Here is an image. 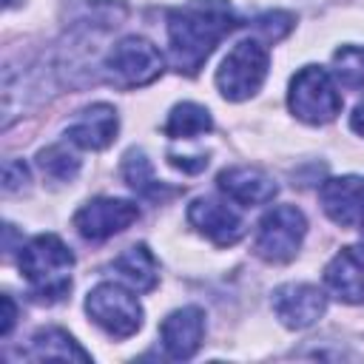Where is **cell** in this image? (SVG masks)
<instances>
[{"label": "cell", "mask_w": 364, "mask_h": 364, "mask_svg": "<svg viewBox=\"0 0 364 364\" xmlns=\"http://www.w3.org/2000/svg\"><path fill=\"white\" fill-rule=\"evenodd\" d=\"M168 51L179 74L193 77L210 51L228 37L239 20L228 0H191L168 11Z\"/></svg>", "instance_id": "1"}, {"label": "cell", "mask_w": 364, "mask_h": 364, "mask_svg": "<svg viewBox=\"0 0 364 364\" xmlns=\"http://www.w3.org/2000/svg\"><path fill=\"white\" fill-rule=\"evenodd\" d=\"M74 253L54 233L34 236L20 247V273L40 301H60L71 290Z\"/></svg>", "instance_id": "2"}, {"label": "cell", "mask_w": 364, "mask_h": 364, "mask_svg": "<svg viewBox=\"0 0 364 364\" xmlns=\"http://www.w3.org/2000/svg\"><path fill=\"white\" fill-rule=\"evenodd\" d=\"M162 65H165V60H162L159 48L151 40L131 34V37H122L108 51V57L102 63V71H105V80L114 88L131 91V88L154 82L162 74Z\"/></svg>", "instance_id": "3"}, {"label": "cell", "mask_w": 364, "mask_h": 364, "mask_svg": "<svg viewBox=\"0 0 364 364\" xmlns=\"http://www.w3.org/2000/svg\"><path fill=\"white\" fill-rule=\"evenodd\" d=\"M270 54L259 40H239L216 71V88L225 100L239 102L253 97L267 77Z\"/></svg>", "instance_id": "4"}, {"label": "cell", "mask_w": 364, "mask_h": 364, "mask_svg": "<svg viewBox=\"0 0 364 364\" xmlns=\"http://www.w3.org/2000/svg\"><path fill=\"white\" fill-rule=\"evenodd\" d=\"M290 111L310 125H324L336 119L341 111V94L333 82V74L318 65H304L293 80H290V94H287Z\"/></svg>", "instance_id": "5"}, {"label": "cell", "mask_w": 364, "mask_h": 364, "mask_svg": "<svg viewBox=\"0 0 364 364\" xmlns=\"http://www.w3.org/2000/svg\"><path fill=\"white\" fill-rule=\"evenodd\" d=\"M85 313L111 338H128L142 327V304L131 290L114 282H102L88 293Z\"/></svg>", "instance_id": "6"}, {"label": "cell", "mask_w": 364, "mask_h": 364, "mask_svg": "<svg viewBox=\"0 0 364 364\" xmlns=\"http://www.w3.org/2000/svg\"><path fill=\"white\" fill-rule=\"evenodd\" d=\"M304 233H307L304 213L296 205H276L259 222V230H256V253L264 262H273V264L290 262L299 253Z\"/></svg>", "instance_id": "7"}, {"label": "cell", "mask_w": 364, "mask_h": 364, "mask_svg": "<svg viewBox=\"0 0 364 364\" xmlns=\"http://www.w3.org/2000/svg\"><path fill=\"white\" fill-rule=\"evenodd\" d=\"M136 219H139V208L134 202L114 199V196H100V199L85 202L74 213V228L88 242H105V239L122 233Z\"/></svg>", "instance_id": "8"}, {"label": "cell", "mask_w": 364, "mask_h": 364, "mask_svg": "<svg viewBox=\"0 0 364 364\" xmlns=\"http://www.w3.org/2000/svg\"><path fill=\"white\" fill-rule=\"evenodd\" d=\"M324 310H327V296L316 284L293 282L273 290V313L290 330H304L316 324L324 316Z\"/></svg>", "instance_id": "9"}, {"label": "cell", "mask_w": 364, "mask_h": 364, "mask_svg": "<svg viewBox=\"0 0 364 364\" xmlns=\"http://www.w3.org/2000/svg\"><path fill=\"white\" fill-rule=\"evenodd\" d=\"M188 222L219 247H230L245 236V222L239 219V213L228 202L213 196L193 199L188 205Z\"/></svg>", "instance_id": "10"}, {"label": "cell", "mask_w": 364, "mask_h": 364, "mask_svg": "<svg viewBox=\"0 0 364 364\" xmlns=\"http://www.w3.org/2000/svg\"><path fill=\"white\" fill-rule=\"evenodd\" d=\"M324 213L341 228L364 225V176H333L318 188Z\"/></svg>", "instance_id": "11"}, {"label": "cell", "mask_w": 364, "mask_h": 364, "mask_svg": "<svg viewBox=\"0 0 364 364\" xmlns=\"http://www.w3.org/2000/svg\"><path fill=\"white\" fill-rule=\"evenodd\" d=\"M202 336H205V313L199 307H179L168 313L165 321L159 324L162 350L173 361L191 358L199 350Z\"/></svg>", "instance_id": "12"}, {"label": "cell", "mask_w": 364, "mask_h": 364, "mask_svg": "<svg viewBox=\"0 0 364 364\" xmlns=\"http://www.w3.org/2000/svg\"><path fill=\"white\" fill-rule=\"evenodd\" d=\"M117 128H119V117L114 105L94 102L85 111H80V117L65 128V139L85 151H102L114 142Z\"/></svg>", "instance_id": "13"}, {"label": "cell", "mask_w": 364, "mask_h": 364, "mask_svg": "<svg viewBox=\"0 0 364 364\" xmlns=\"http://www.w3.org/2000/svg\"><path fill=\"white\" fill-rule=\"evenodd\" d=\"M327 287L347 304H364V245L341 247L324 267Z\"/></svg>", "instance_id": "14"}, {"label": "cell", "mask_w": 364, "mask_h": 364, "mask_svg": "<svg viewBox=\"0 0 364 364\" xmlns=\"http://www.w3.org/2000/svg\"><path fill=\"white\" fill-rule=\"evenodd\" d=\"M219 191L228 199H233L245 208H253V205L273 202L279 188L264 171L250 168V165H236V168H225L219 173Z\"/></svg>", "instance_id": "15"}, {"label": "cell", "mask_w": 364, "mask_h": 364, "mask_svg": "<svg viewBox=\"0 0 364 364\" xmlns=\"http://www.w3.org/2000/svg\"><path fill=\"white\" fill-rule=\"evenodd\" d=\"M114 270L119 273L122 282H128L134 290L139 293H148L156 287V259L154 253L148 250V245H131L128 250H122L117 259H114Z\"/></svg>", "instance_id": "16"}, {"label": "cell", "mask_w": 364, "mask_h": 364, "mask_svg": "<svg viewBox=\"0 0 364 364\" xmlns=\"http://www.w3.org/2000/svg\"><path fill=\"white\" fill-rule=\"evenodd\" d=\"M122 176L128 182V188L134 193L145 196V199H159L162 202V199H168V196L176 193L173 188H168L165 182H159L154 176V168H151V162H148V156H145L142 148H131L122 156Z\"/></svg>", "instance_id": "17"}, {"label": "cell", "mask_w": 364, "mask_h": 364, "mask_svg": "<svg viewBox=\"0 0 364 364\" xmlns=\"http://www.w3.org/2000/svg\"><path fill=\"white\" fill-rule=\"evenodd\" d=\"M28 358H60V361H68V358H77V361H88L91 355L60 327H43L31 336V344H28Z\"/></svg>", "instance_id": "18"}, {"label": "cell", "mask_w": 364, "mask_h": 364, "mask_svg": "<svg viewBox=\"0 0 364 364\" xmlns=\"http://www.w3.org/2000/svg\"><path fill=\"white\" fill-rule=\"evenodd\" d=\"M213 128L210 111L196 105V102H179L171 108L168 122H165V136L171 139H193L199 134H208Z\"/></svg>", "instance_id": "19"}, {"label": "cell", "mask_w": 364, "mask_h": 364, "mask_svg": "<svg viewBox=\"0 0 364 364\" xmlns=\"http://www.w3.org/2000/svg\"><path fill=\"white\" fill-rule=\"evenodd\" d=\"M333 77L347 88H364V46H341L333 54Z\"/></svg>", "instance_id": "20"}, {"label": "cell", "mask_w": 364, "mask_h": 364, "mask_svg": "<svg viewBox=\"0 0 364 364\" xmlns=\"http://www.w3.org/2000/svg\"><path fill=\"white\" fill-rule=\"evenodd\" d=\"M37 165L48 179H57V182H71L80 171V159L74 154H68V148H63V145L43 148L37 154Z\"/></svg>", "instance_id": "21"}, {"label": "cell", "mask_w": 364, "mask_h": 364, "mask_svg": "<svg viewBox=\"0 0 364 364\" xmlns=\"http://www.w3.org/2000/svg\"><path fill=\"white\" fill-rule=\"evenodd\" d=\"M293 23H296V17H293L290 11H264V14H259V17L253 20V28H256L259 34H264L267 40L276 43V40H282V37L290 34Z\"/></svg>", "instance_id": "22"}, {"label": "cell", "mask_w": 364, "mask_h": 364, "mask_svg": "<svg viewBox=\"0 0 364 364\" xmlns=\"http://www.w3.org/2000/svg\"><path fill=\"white\" fill-rule=\"evenodd\" d=\"M26 182H28V168H26V162L9 159V162L3 165V188H6V193H14V191L23 188Z\"/></svg>", "instance_id": "23"}, {"label": "cell", "mask_w": 364, "mask_h": 364, "mask_svg": "<svg viewBox=\"0 0 364 364\" xmlns=\"http://www.w3.org/2000/svg\"><path fill=\"white\" fill-rule=\"evenodd\" d=\"M3 324H0V333L3 336H9L11 333V327H14V316H17V310H14V301H11V296L9 293H3Z\"/></svg>", "instance_id": "24"}, {"label": "cell", "mask_w": 364, "mask_h": 364, "mask_svg": "<svg viewBox=\"0 0 364 364\" xmlns=\"http://www.w3.org/2000/svg\"><path fill=\"white\" fill-rule=\"evenodd\" d=\"M350 128H353L355 134H361V136H364V102L353 111V117H350Z\"/></svg>", "instance_id": "25"}, {"label": "cell", "mask_w": 364, "mask_h": 364, "mask_svg": "<svg viewBox=\"0 0 364 364\" xmlns=\"http://www.w3.org/2000/svg\"><path fill=\"white\" fill-rule=\"evenodd\" d=\"M361 245H364V225H361Z\"/></svg>", "instance_id": "26"}]
</instances>
